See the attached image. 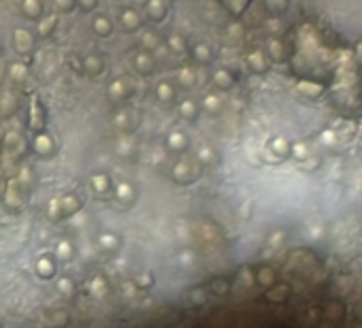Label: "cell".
I'll list each match as a JSON object with an SVG mask.
<instances>
[{"mask_svg": "<svg viewBox=\"0 0 362 328\" xmlns=\"http://www.w3.org/2000/svg\"><path fill=\"white\" fill-rule=\"evenodd\" d=\"M15 45H17V49L19 51H26L32 45V38H30V34L28 32H24V30H17L15 32Z\"/></svg>", "mask_w": 362, "mask_h": 328, "instance_id": "1", "label": "cell"}, {"mask_svg": "<svg viewBox=\"0 0 362 328\" xmlns=\"http://www.w3.org/2000/svg\"><path fill=\"white\" fill-rule=\"evenodd\" d=\"M24 9H26V13H28V15L36 17L38 11H41V2H38V0H26V2H24Z\"/></svg>", "mask_w": 362, "mask_h": 328, "instance_id": "2", "label": "cell"}, {"mask_svg": "<svg viewBox=\"0 0 362 328\" xmlns=\"http://www.w3.org/2000/svg\"><path fill=\"white\" fill-rule=\"evenodd\" d=\"M158 96L162 100H169V98H173V89L166 86V83H160V86H158Z\"/></svg>", "mask_w": 362, "mask_h": 328, "instance_id": "3", "label": "cell"}, {"mask_svg": "<svg viewBox=\"0 0 362 328\" xmlns=\"http://www.w3.org/2000/svg\"><path fill=\"white\" fill-rule=\"evenodd\" d=\"M150 11H151V15H156V17L162 15V13H164L162 0H151V2H150Z\"/></svg>", "mask_w": 362, "mask_h": 328, "instance_id": "4", "label": "cell"}, {"mask_svg": "<svg viewBox=\"0 0 362 328\" xmlns=\"http://www.w3.org/2000/svg\"><path fill=\"white\" fill-rule=\"evenodd\" d=\"M124 22H126V26H128V28H134V26L139 24V17L134 15V13H130V11H128V13H124Z\"/></svg>", "mask_w": 362, "mask_h": 328, "instance_id": "5", "label": "cell"}, {"mask_svg": "<svg viewBox=\"0 0 362 328\" xmlns=\"http://www.w3.org/2000/svg\"><path fill=\"white\" fill-rule=\"evenodd\" d=\"M109 28H111V26H109V19H105V17L96 19V30H98L100 34H102V32H109Z\"/></svg>", "mask_w": 362, "mask_h": 328, "instance_id": "6", "label": "cell"}, {"mask_svg": "<svg viewBox=\"0 0 362 328\" xmlns=\"http://www.w3.org/2000/svg\"><path fill=\"white\" fill-rule=\"evenodd\" d=\"M86 66L92 68V75H96V73L100 70V64H98V60H94V58H88V60H86Z\"/></svg>", "mask_w": 362, "mask_h": 328, "instance_id": "7", "label": "cell"}, {"mask_svg": "<svg viewBox=\"0 0 362 328\" xmlns=\"http://www.w3.org/2000/svg\"><path fill=\"white\" fill-rule=\"evenodd\" d=\"M171 145L183 147V145H185V143H183V137H181V134H171Z\"/></svg>", "mask_w": 362, "mask_h": 328, "instance_id": "8", "label": "cell"}, {"mask_svg": "<svg viewBox=\"0 0 362 328\" xmlns=\"http://www.w3.org/2000/svg\"><path fill=\"white\" fill-rule=\"evenodd\" d=\"M181 107H183V113L185 115H194V111H196V109H194V102H183Z\"/></svg>", "mask_w": 362, "mask_h": 328, "instance_id": "9", "label": "cell"}, {"mask_svg": "<svg viewBox=\"0 0 362 328\" xmlns=\"http://www.w3.org/2000/svg\"><path fill=\"white\" fill-rule=\"evenodd\" d=\"M24 73H26V68L24 66H13V77H24Z\"/></svg>", "mask_w": 362, "mask_h": 328, "instance_id": "10", "label": "cell"}, {"mask_svg": "<svg viewBox=\"0 0 362 328\" xmlns=\"http://www.w3.org/2000/svg\"><path fill=\"white\" fill-rule=\"evenodd\" d=\"M54 24H56V19H54V17H49V19H47V24H45L43 28H41V32H43V34H47V30H49Z\"/></svg>", "mask_w": 362, "mask_h": 328, "instance_id": "11", "label": "cell"}, {"mask_svg": "<svg viewBox=\"0 0 362 328\" xmlns=\"http://www.w3.org/2000/svg\"><path fill=\"white\" fill-rule=\"evenodd\" d=\"M120 196H130V188L128 185H120Z\"/></svg>", "mask_w": 362, "mask_h": 328, "instance_id": "12", "label": "cell"}, {"mask_svg": "<svg viewBox=\"0 0 362 328\" xmlns=\"http://www.w3.org/2000/svg\"><path fill=\"white\" fill-rule=\"evenodd\" d=\"M60 288H62V290H66V292H73V284H68V281H62Z\"/></svg>", "mask_w": 362, "mask_h": 328, "instance_id": "13", "label": "cell"}, {"mask_svg": "<svg viewBox=\"0 0 362 328\" xmlns=\"http://www.w3.org/2000/svg\"><path fill=\"white\" fill-rule=\"evenodd\" d=\"M83 2V6H86V9H90V6H94V0H81Z\"/></svg>", "mask_w": 362, "mask_h": 328, "instance_id": "14", "label": "cell"}, {"mask_svg": "<svg viewBox=\"0 0 362 328\" xmlns=\"http://www.w3.org/2000/svg\"><path fill=\"white\" fill-rule=\"evenodd\" d=\"M58 2H60V6H68L70 0H58Z\"/></svg>", "mask_w": 362, "mask_h": 328, "instance_id": "15", "label": "cell"}]
</instances>
